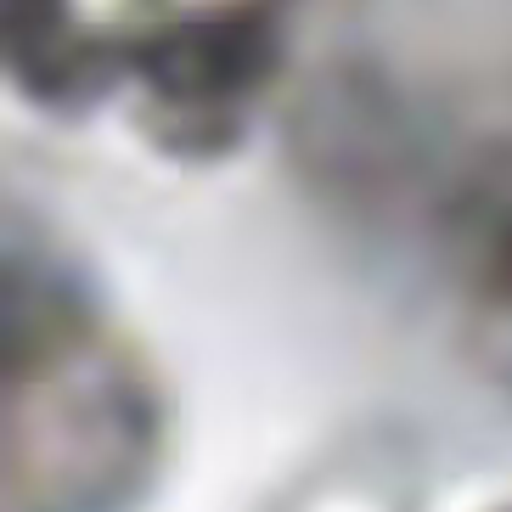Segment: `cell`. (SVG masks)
Wrapping results in <instances>:
<instances>
[{
	"label": "cell",
	"mask_w": 512,
	"mask_h": 512,
	"mask_svg": "<svg viewBox=\"0 0 512 512\" xmlns=\"http://www.w3.org/2000/svg\"><path fill=\"white\" fill-rule=\"evenodd\" d=\"M164 456V394L62 265L6 271V490L17 512H119Z\"/></svg>",
	"instance_id": "1"
},
{
	"label": "cell",
	"mask_w": 512,
	"mask_h": 512,
	"mask_svg": "<svg viewBox=\"0 0 512 512\" xmlns=\"http://www.w3.org/2000/svg\"><path fill=\"white\" fill-rule=\"evenodd\" d=\"M293 0H119V91L169 158L214 164L265 113L287 62Z\"/></svg>",
	"instance_id": "2"
},
{
	"label": "cell",
	"mask_w": 512,
	"mask_h": 512,
	"mask_svg": "<svg viewBox=\"0 0 512 512\" xmlns=\"http://www.w3.org/2000/svg\"><path fill=\"white\" fill-rule=\"evenodd\" d=\"M6 79L79 119L119 91V0H6Z\"/></svg>",
	"instance_id": "3"
},
{
	"label": "cell",
	"mask_w": 512,
	"mask_h": 512,
	"mask_svg": "<svg viewBox=\"0 0 512 512\" xmlns=\"http://www.w3.org/2000/svg\"><path fill=\"white\" fill-rule=\"evenodd\" d=\"M439 242L467 299L512 327V141H484L451 169Z\"/></svg>",
	"instance_id": "4"
},
{
	"label": "cell",
	"mask_w": 512,
	"mask_h": 512,
	"mask_svg": "<svg viewBox=\"0 0 512 512\" xmlns=\"http://www.w3.org/2000/svg\"><path fill=\"white\" fill-rule=\"evenodd\" d=\"M490 512H512V501H501V507H490Z\"/></svg>",
	"instance_id": "5"
}]
</instances>
